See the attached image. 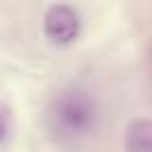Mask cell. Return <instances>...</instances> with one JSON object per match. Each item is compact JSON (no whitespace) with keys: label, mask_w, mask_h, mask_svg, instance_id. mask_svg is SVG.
Segmentation results:
<instances>
[{"label":"cell","mask_w":152,"mask_h":152,"mask_svg":"<svg viewBox=\"0 0 152 152\" xmlns=\"http://www.w3.org/2000/svg\"><path fill=\"white\" fill-rule=\"evenodd\" d=\"M124 152H152V121L147 116H135L126 124Z\"/></svg>","instance_id":"cell-3"},{"label":"cell","mask_w":152,"mask_h":152,"mask_svg":"<svg viewBox=\"0 0 152 152\" xmlns=\"http://www.w3.org/2000/svg\"><path fill=\"white\" fill-rule=\"evenodd\" d=\"M12 131H14V119H12V109L0 102V145H5L10 138H12Z\"/></svg>","instance_id":"cell-4"},{"label":"cell","mask_w":152,"mask_h":152,"mask_svg":"<svg viewBox=\"0 0 152 152\" xmlns=\"http://www.w3.org/2000/svg\"><path fill=\"white\" fill-rule=\"evenodd\" d=\"M43 38L55 48L74 45L83 33V14L69 2H52L43 14Z\"/></svg>","instance_id":"cell-2"},{"label":"cell","mask_w":152,"mask_h":152,"mask_svg":"<svg viewBox=\"0 0 152 152\" xmlns=\"http://www.w3.org/2000/svg\"><path fill=\"white\" fill-rule=\"evenodd\" d=\"M97 97L78 86L64 88L48 102L45 128L57 142H78L90 138L100 126Z\"/></svg>","instance_id":"cell-1"}]
</instances>
